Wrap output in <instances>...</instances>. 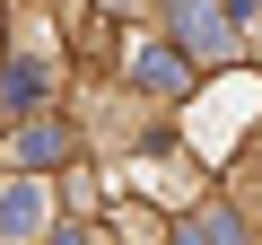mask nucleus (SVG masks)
Instances as JSON below:
<instances>
[{
    "label": "nucleus",
    "mask_w": 262,
    "mask_h": 245,
    "mask_svg": "<svg viewBox=\"0 0 262 245\" xmlns=\"http://www.w3.org/2000/svg\"><path fill=\"white\" fill-rule=\"evenodd\" d=\"M175 27H184V44H201V53L227 44V18L210 9V0H175Z\"/></svg>",
    "instance_id": "f257e3e1"
},
{
    "label": "nucleus",
    "mask_w": 262,
    "mask_h": 245,
    "mask_svg": "<svg viewBox=\"0 0 262 245\" xmlns=\"http://www.w3.org/2000/svg\"><path fill=\"white\" fill-rule=\"evenodd\" d=\"M245 18H253V27H262V0H245Z\"/></svg>",
    "instance_id": "423d86ee"
},
{
    "label": "nucleus",
    "mask_w": 262,
    "mask_h": 245,
    "mask_svg": "<svg viewBox=\"0 0 262 245\" xmlns=\"http://www.w3.org/2000/svg\"><path fill=\"white\" fill-rule=\"evenodd\" d=\"M184 245H236V219H227V210H210V219H192V228H184Z\"/></svg>",
    "instance_id": "39448f33"
},
{
    "label": "nucleus",
    "mask_w": 262,
    "mask_h": 245,
    "mask_svg": "<svg viewBox=\"0 0 262 245\" xmlns=\"http://www.w3.org/2000/svg\"><path fill=\"white\" fill-rule=\"evenodd\" d=\"M35 219H44V193H35V184H18L9 201H0V236H27Z\"/></svg>",
    "instance_id": "f03ea898"
},
{
    "label": "nucleus",
    "mask_w": 262,
    "mask_h": 245,
    "mask_svg": "<svg viewBox=\"0 0 262 245\" xmlns=\"http://www.w3.org/2000/svg\"><path fill=\"white\" fill-rule=\"evenodd\" d=\"M131 79H140V88H175L184 62H175V53H131Z\"/></svg>",
    "instance_id": "7ed1b4c3"
},
{
    "label": "nucleus",
    "mask_w": 262,
    "mask_h": 245,
    "mask_svg": "<svg viewBox=\"0 0 262 245\" xmlns=\"http://www.w3.org/2000/svg\"><path fill=\"white\" fill-rule=\"evenodd\" d=\"M0 96H9V105H35L44 96V70L35 62H9V88H0Z\"/></svg>",
    "instance_id": "20e7f679"
}]
</instances>
